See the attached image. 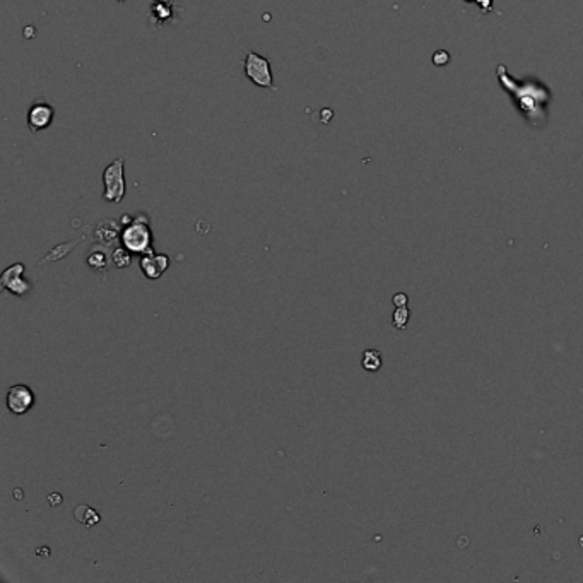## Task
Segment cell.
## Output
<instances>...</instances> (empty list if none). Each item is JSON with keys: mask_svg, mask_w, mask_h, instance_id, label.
Listing matches in <instances>:
<instances>
[{"mask_svg": "<svg viewBox=\"0 0 583 583\" xmlns=\"http://www.w3.org/2000/svg\"><path fill=\"white\" fill-rule=\"evenodd\" d=\"M409 319H411V310L407 306H398L396 308L392 315V326L397 328V330H404L407 327Z\"/></svg>", "mask_w": 583, "mask_h": 583, "instance_id": "obj_12", "label": "cell"}, {"mask_svg": "<svg viewBox=\"0 0 583 583\" xmlns=\"http://www.w3.org/2000/svg\"><path fill=\"white\" fill-rule=\"evenodd\" d=\"M24 274V265L23 264H14L10 265L9 269H6L2 274V286L3 289L10 291L16 296H24L29 291L28 280L23 279Z\"/></svg>", "mask_w": 583, "mask_h": 583, "instance_id": "obj_7", "label": "cell"}, {"mask_svg": "<svg viewBox=\"0 0 583 583\" xmlns=\"http://www.w3.org/2000/svg\"><path fill=\"white\" fill-rule=\"evenodd\" d=\"M392 303H394V306H396V308H398V306H407V303H409V296H407V294H405V293H397V294H394Z\"/></svg>", "mask_w": 583, "mask_h": 583, "instance_id": "obj_17", "label": "cell"}, {"mask_svg": "<svg viewBox=\"0 0 583 583\" xmlns=\"http://www.w3.org/2000/svg\"><path fill=\"white\" fill-rule=\"evenodd\" d=\"M475 2L479 3L482 12H491L493 10V0H475Z\"/></svg>", "mask_w": 583, "mask_h": 583, "instance_id": "obj_18", "label": "cell"}, {"mask_svg": "<svg viewBox=\"0 0 583 583\" xmlns=\"http://www.w3.org/2000/svg\"><path fill=\"white\" fill-rule=\"evenodd\" d=\"M35 402H36V397H35V392L31 390V387L19 383V385H12L9 390H7L6 404H7V409H9L12 414H16V416L26 414L28 411H31Z\"/></svg>", "mask_w": 583, "mask_h": 583, "instance_id": "obj_5", "label": "cell"}, {"mask_svg": "<svg viewBox=\"0 0 583 583\" xmlns=\"http://www.w3.org/2000/svg\"><path fill=\"white\" fill-rule=\"evenodd\" d=\"M382 364L383 357L380 350L366 349L363 353V356H361V366H363V370L370 371V373H376V371L382 370Z\"/></svg>", "mask_w": 583, "mask_h": 583, "instance_id": "obj_10", "label": "cell"}, {"mask_svg": "<svg viewBox=\"0 0 583 583\" xmlns=\"http://www.w3.org/2000/svg\"><path fill=\"white\" fill-rule=\"evenodd\" d=\"M112 260L118 269H127L132 264V252H128L125 246H121V248H117L113 252Z\"/></svg>", "mask_w": 583, "mask_h": 583, "instance_id": "obj_13", "label": "cell"}, {"mask_svg": "<svg viewBox=\"0 0 583 583\" xmlns=\"http://www.w3.org/2000/svg\"><path fill=\"white\" fill-rule=\"evenodd\" d=\"M448 62H450L448 51L438 50L437 53H434V57H433V64L434 65H438V67H443V65L448 64Z\"/></svg>", "mask_w": 583, "mask_h": 583, "instance_id": "obj_16", "label": "cell"}, {"mask_svg": "<svg viewBox=\"0 0 583 583\" xmlns=\"http://www.w3.org/2000/svg\"><path fill=\"white\" fill-rule=\"evenodd\" d=\"M103 185H105V192H103V198L108 202H113V204H118L121 202V198L125 197V161L124 158H117L115 161H112L103 171Z\"/></svg>", "mask_w": 583, "mask_h": 583, "instance_id": "obj_3", "label": "cell"}, {"mask_svg": "<svg viewBox=\"0 0 583 583\" xmlns=\"http://www.w3.org/2000/svg\"><path fill=\"white\" fill-rule=\"evenodd\" d=\"M245 76L258 87L274 90V77H272L271 62L258 55L255 51H248L245 57Z\"/></svg>", "mask_w": 583, "mask_h": 583, "instance_id": "obj_4", "label": "cell"}, {"mask_svg": "<svg viewBox=\"0 0 583 583\" xmlns=\"http://www.w3.org/2000/svg\"><path fill=\"white\" fill-rule=\"evenodd\" d=\"M466 2H475V0H466Z\"/></svg>", "mask_w": 583, "mask_h": 583, "instance_id": "obj_20", "label": "cell"}, {"mask_svg": "<svg viewBox=\"0 0 583 583\" xmlns=\"http://www.w3.org/2000/svg\"><path fill=\"white\" fill-rule=\"evenodd\" d=\"M108 264V258L103 252H93L90 257H87V265H91L93 269H98V271H103Z\"/></svg>", "mask_w": 583, "mask_h": 583, "instance_id": "obj_14", "label": "cell"}, {"mask_svg": "<svg viewBox=\"0 0 583 583\" xmlns=\"http://www.w3.org/2000/svg\"><path fill=\"white\" fill-rule=\"evenodd\" d=\"M169 257L164 253H154V255H142L140 258V269L147 279H160L168 271Z\"/></svg>", "mask_w": 583, "mask_h": 583, "instance_id": "obj_8", "label": "cell"}, {"mask_svg": "<svg viewBox=\"0 0 583 583\" xmlns=\"http://www.w3.org/2000/svg\"><path fill=\"white\" fill-rule=\"evenodd\" d=\"M120 235V228H118L115 219H105L96 226V238L99 243H113Z\"/></svg>", "mask_w": 583, "mask_h": 583, "instance_id": "obj_9", "label": "cell"}, {"mask_svg": "<svg viewBox=\"0 0 583 583\" xmlns=\"http://www.w3.org/2000/svg\"><path fill=\"white\" fill-rule=\"evenodd\" d=\"M117 2H118V3H121V2H125V0H117Z\"/></svg>", "mask_w": 583, "mask_h": 583, "instance_id": "obj_19", "label": "cell"}, {"mask_svg": "<svg viewBox=\"0 0 583 583\" xmlns=\"http://www.w3.org/2000/svg\"><path fill=\"white\" fill-rule=\"evenodd\" d=\"M151 14H153L154 19H158L160 23H164L171 17V7L168 6V0H154L153 7H151Z\"/></svg>", "mask_w": 583, "mask_h": 583, "instance_id": "obj_11", "label": "cell"}, {"mask_svg": "<svg viewBox=\"0 0 583 583\" xmlns=\"http://www.w3.org/2000/svg\"><path fill=\"white\" fill-rule=\"evenodd\" d=\"M77 245V242H72L70 243V245H62V246H58L57 250H53V252H50L48 253V257L45 258V262H48V260H58V258H64L65 255H67V253L70 252V250H72V246H76Z\"/></svg>", "mask_w": 583, "mask_h": 583, "instance_id": "obj_15", "label": "cell"}, {"mask_svg": "<svg viewBox=\"0 0 583 583\" xmlns=\"http://www.w3.org/2000/svg\"><path fill=\"white\" fill-rule=\"evenodd\" d=\"M55 118V108L47 101L33 103L28 110V127L31 132H42L51 125Z\"/></svg>", "mask_w": 583, "mask_h": 583, "instance_id": "obj_6", "label": "cell"}, {"mask_svg": "<svg viewBox=\"0 0 583 583\" xmlns=\"http://www.w3.org/2000/svg\"><path fill=\"white\" fill-rule=\"evenodd\" d=\"M498 79L501 86L514 96L516 106L523 117L532 124H542V115H544V105L549 101L548 87L542 86L541 83H516L508 76V70L505 65H498Z\"/></svg>", "mask_w": 583, "mask_h": 583, "instance_id": "obj_1", "label": "cell"}, {"mask_svg": "<svg viewBox=\"0 0 583 583\" xmlns=\"http://www.w3.org/2000/svg\"><path fill=\"white\" fill-rule=\"evenodd\" d=\"M120 239L121 246H125L128 252L139 253V255H154L153 231L149 228V219L144 214L134 217L130 224L124 226Z\"/></svg>", "mask_w": 583, "mask_h": 583, "instance_id": "obj_2", "label": "cell"}]
</instances>
